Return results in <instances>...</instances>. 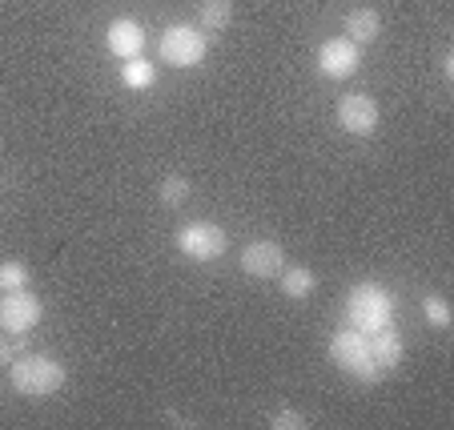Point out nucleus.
I'll use <instances>...</instances> for the list:
<instances>
[{
	"label": "nucleus",
	"instance_id": "obj_1",
	"mask_svg": "<svg viewBox=\"0 0 454 430\" xmlns=\"http://www.w3.org/2000/svg\"><path fill=\"white\" fill-rule=\"evenodd\" d=\"M9 382L20 398H49L69 382V366L52 354H20L9 362Z\"/></svg>",
	"mask_w": 454,
	"mask_h": 430
},
{
	"label": "nucleus",
	"instance_id": "obj_2",
	"mask_svg": "<svg viewBox=\"0 0 454 430\" xmlns=\"http://www.w3.org/2000/svg\"><path fill=\"white\" fill-rule=\"evenodd\" d=\"M346 326L374 334L382 326H395V293L378 282H358L346 293Z\"/></svg>",
	"mask_w": 454,
	"mask_h": 430
},
{
	"label": "nucleus",
	"instance_id": "obj_3",
	"mask_svg": "<svg viewBox=\"0 0 454 430\" xmlns=\"http://www.w3.org/2000/svg\"><path fill=\"white\" fill-rule=\"evenodd\" d=\"M330 362H334L342 374L358 379L362 387H374V382L386 379V374L378 371L374 354H370V334H362V330H354V326H342L330 338Z\"/></svg>",
	"mask_w": 454,
	"mask_h": 430
},
{
	"label": "nucleus",
	"instance_id": "obj_4",
	"mask_svg": "<svg viewBox=\"0 0 454 430\" xmlns=\"http://www.w3.org/2000/svg\"><path fill=\"white\" fill-rule=\"evenodd\" d=\"M173 246L193 262H217L230 254V233L214 222H185L173 233Z\"/></svg>",
	"mask_w": 454,
	"mask_h": 430
},
{
	"label": "nucleus",
	"instance_id": "obj_5",
	"mask_svg": "<svg viewBox=\"0 0 454 430\" xmlns=\"http://www.w3.org/2000/svg\"><path fill=\"white\" fill-rule=\"evenodd\" d=\"M209 52V36L198 25H169L161 33V60L173 69H198Z\"/></svg>",
	"mask_w": 454,
	"mask_h": 430
},
{
	"label": "nucleus",
	"instance_id": "obj_6",
	"mask_svg": "<svg viewBox=\"0 0 454 430\" xmlns=\"http://www.w3.org/2000/svg\"><path fill=\"white\" fill-rule=\"evenodd\" d=\"M44 318V301L33 290L0 293V330L4 334H33Z\"/></svg>",
	"mask_w": 454,
	"mask_h": 430
},
{
	"label": "nucleus",
	"instance_id": "obj_7",
	"mask_svg": "<svg viewBox=\"0 0 454 430\" xmlns=\"http://www.w3.org/2000/svg\"><path fill=\"white\" fill-rule=\"evenodd\" d=\"M378 101L366 93H342L338 97V109H334V121L338 129L350 133V137H370L378 129Z\"/></svg>",
	"mask_w": 454,
	"mask_h": 430
},
{
	"label": "nucleus",
	"instance_id": "obj_8",
	"mask_svg": "<svg viewBox=\"0 0 454 430\" xmlns=\"http://www.w3.org/2000/svg\"><path fill=\"white\" fill-rule=\"evenodd\" d=\"M238 266H241V274H249V278H278L286 270L282 241H274V238L246 241V246H241V254H238Z\"/></svg>",
	"mask_w": 454,
	"mask_h": 430
},
{
	"label": "nucleus",
	"instance_id": "obj_9",
	"mask_svg": "<svg viewBox=\"0 0 454 430\" xmlns=\"http://www.w3.org/2000/svg\"><path fill=\"white\" fill-rule=\"evenodd\" d=\"M317 69L330 81H346L362 69V44H354L350 36H330L322 49H317Z\"/></svg>",
	"mask_w": 454,
	"mask_h": 430
},
{
	"label": "nucleus",
	"instance_id": "obj_10",
	"mask_svg": "<svg viewBox=\"0 0 454 430\" xmlns=\"http://www.w3.org/2000/svg\"><path fill=\"white\" fill-rule=\"evenodd\" d=\"M105 49H109L117 60L141 57V52H145V28H141L133 17H117L109 28H105Z\"/></svg>",
	"mask_w": 454,
	"mask_h": 430
},
{
	"label": "nucleus",
	"instance_id": "obj_11",
	"mask_svg": "<svg viewBox=\"0 0 454 430\" xmlns=\"http://www.w3.org/2000/svg\"><path fill=\"white\" fill-rule=\"evenodd\" d=\"M370 354H374V362H378V371L382 374L398 371V366H403V354H406L403 334H398L395 326L374 330V334H370Z\"/></svg>",
	"mask_w": 454,
	"mask_h": 430
},
{
	"label": "nucleus",
	"instance_id": "obj_12",
	"mask_svg": "<svg viewBox=\"0 0 454 430\" xmlns=\"http://www.w3.org/2000/svg\"><path fill=\"white\" fill-rule=\"evenodd\" d=\"M346 36H350L354 44H362L366 49L370 41H378V33H382V12L378 9H350L346 12Z\"/></svg>",
	"mask_w": 454,
	"mask_h": 430
},
{
	"label": "nucleus",
	"instance_id": "obj_13",
	"mask_svg": "<svg viewBox=\"0 0 454 430\" xmlns=\"http://www.w3.org/2000/svg\"><path fill=\"white\" fill-rule=\"evenodd\" d=\"M278 285H282V293L290 301H306L309 293L317 290V274L309 266H290V262H286V270L278 274Z\"/></svg>",
	"mask_w": 454,
	"mask_h": 430
},
{
	"label": "nucleus",
	"instance_id": "obj_14",
	"mask_svg": "<svg viewBox=\"0 0 454 430\" xmlns=\"http://www.w3.org/2000/svg\"><path fill=\"white\" fill-rule=\"evenodd\" d=\"M233 20V0H201L198 4V28L201 33H222Z\"/></svg>",
	"mask_w": 454,
	"mask_h": 430
},
{
	"label": "nucleus",
	"instance_id": "obj_15",
	"mask_svg": "<svg viewBox=\"0 0 454 430\" xmlns=\"http://www.w3.org/2000/svg\"><path fill=\"white\" fill-rule=\"evenodd\" d=\"M121 85L133 89V93H141V89H153L157 85V65H149L145 57H129L125 65H121Z\"/></svg>",
	"mask_w": 454,
	"mask_h": 430
},
{
	"label": "nucleus",
	"instance_id": "obj_16",
	"mask_svg": "<svg viewBox=\"0 0 454 430\" xmlns=\"http://www.w3.org/2000/svg\"><path fill=\"white\" fill-rule=\"evenodd\" d=\"M189 193H193V181H189L185 173H169V177H161V185H157V198H161V206H169V209L185 206Z\"/></svg>",
	"mask_w": 454,
	"mask_h": 430
},
{
	"label": "nucleus",
	"instance_id": "obj_17",
	"mask_svg": "<svg viewBox=\"0 0 454 430\" xmlns=\"http://www.w3.org/2000/svg\"><path fill=\"white\" fill-rule=\"evenodd\" d=\"M422 318L430 322V326L434 330H450V301L442 298V293H427V298H422Z\"/></svg>",
	"mask_w": 454,
	"mask_h": 430
},
{
	"label": "nucleus",
	"instance_id": "obj_18",
	"mask_svg": "<svg viewBox=\"0 0 454 430\" xmlns=\"http://www.w3.org/2000/svg\"><path fill=\"white\" fill-rule=\"evenodd\" d=\"M28 278H33V270L25 266V262H0V293L9 290H28Z\"/></svg>",
	"mask_w": 454,
	"mask_h": 430
},
{
	"label": "nucleus",
	"instance_id": "obj_19",
	"mask_svg": "<svg viewBox=\"0 0 454 430\" xmlns=\"http://www.w3.org/2000/svg\"><path fill=\"white\" fill-rule=\"evenodd\" d=\"M270 426H274V430H306L309 422L301 418V414L294 410V406H282V410L270 414Z\"/></svg>",
	"mask_w": 454,
	"mask_h": 430
},
{
	"label": "nucleus",
	"instance_id": "obj_20",
	"mask_svg": "<svg viewBox=\"0 0 454 430\" xmlns=\"http://www.w3.org/2000/svg\"><path fill=\"white\" fill-rule=\"evenodd\" d=\"M12 362V346H9V334H0V371Z\"/></svg>",
	"mask_w": 454,
	"mask_h": 430
},
{
	"label": "nucleus",
	"instance_id": "obj_21",
	"mask_svg": "<svg viewBox=\"0 0 454 430\" xmlns=\"http://www.w3.org/2000/svg\"><path fill=\"white\" fill-rule=\"evenodd\" d=\"M442 77L454 81V52H446V57H442Z\"/></svg>",
	"mask_w": 454,
	"mask_h": 430
}]
</instances>
